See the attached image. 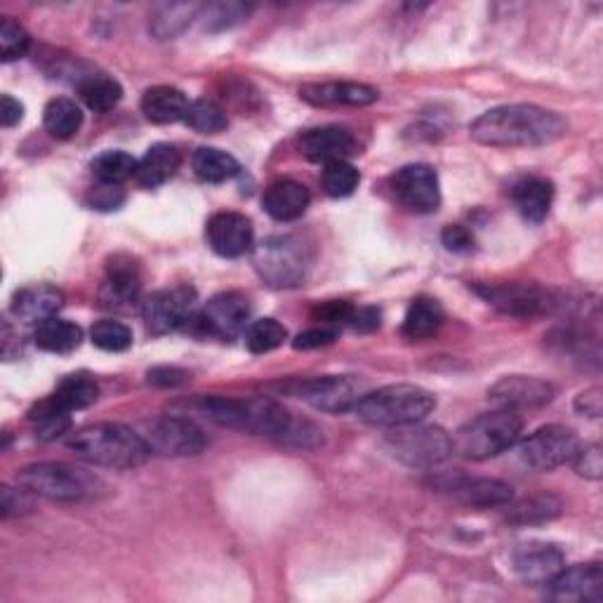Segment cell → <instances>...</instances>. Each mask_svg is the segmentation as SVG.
<instances>
[{
  "label": "cell",
  "instance_id": "6da1fadb",
  "mask_svg": "<svg viewBox=\"0 0 603 603\" xmlns=\"http://www.w3.org/2000/svg\"><path fill=\"white\" fill-rule=\"evenodd\" d=\"M568 130L563 116L538 105H503L481 114L470 132L478 144L495 149H528L557 142Z\"/></svg>",
  "mask_w": 603,
  "mask_h": 603
},
{
  "label": "cell",
  "instance_id": "7a4b0ae2",
  "mask_svg": "<svg viewBox=\"0 0 603 603\" xmlns=\"http://www.w3.org/2000/svg\"><path fill=\"white\" fill-rule=\"evenodd\" d=\"M66 445L78 460L95 464V467L109 470L140 467V464H144L151 457L144 437L132 432L126 424L114 422H101L78 429L76 434L68 437Z\"/></svg>",
  "mask_w": 603,
  "mask_h": 603
},
{
  "label": "cell",
  "instance_id": "3957f363",
  "mask_svg": "<svg viewBox=\"0 0 603 603\" xmlns=\"http://www.w3.org/2000/svg\"><path fill=\"white\" fill-rule=\"evenodd\" d=\"M437 408L432 391L418 385H389L368 391L354 408L358 420L373 427H403L422 422Z\"/></svg>",
  "mask_w": 603,
  "mask_h": 603
},
{
  "label": "cell",
  "instance_id": "277c9868",
  "mask_svg": "<svg viewBox=\"0 0 603 603\" xmlns=\"http://www.w3.org/2000/svg\"><path fill=\"white\" fill-rule=\"evenodd\" d=\"M17 484L31 495L53 499V503H83L105 491V484L97 476L64 462L29 464L17 472Z\"/></svg>",
  "mask_w": 603,
  "mask_h": 603
},
{
  "label": "cell",
  "instance_id": "5b68a950",
  "mask_svg": "<svg viewBox=\"0 0 603 603\" xmlns=\"http://www.w3.org/2000/svg\"><path fill=\"white\" fill-rule=\"evenodd\" d=\"M524 420L519 412L495 408L467 424H462L453 437V453L467 460H491L521 439Z\"/></svg>",
  "mask_w": 603,
  "mask_h": 603
},
{
  "label": "cell",
  "instance_id": "8992f818",
  "mask_svg": "<svg viewBox=\"0 0 603 603\" xmlns=\"http://www.w3.org/2000/svg\"><path fill=\"white\" fill-rule=\"evenodd\" d=\"M252 262L265 283L273 288L300 286L306 276L312 255L298 236H269L252 252Z\"/></svg>",
  "mask_w": 603,
  "mask_h": 603
},
{
  "label": "cell",
  "instance_id": "52a82bcc",
  "mask_svg": "<svg viewBox=\"0 0 603 603\" xmlns=\"http://www.w3.org/2000/svg\"><path fill=\"white\" fill-rule=\"evenodd\" d=\"M385 443L396 460L416 470H432L453 455V439L441 427L420 422L394 427Z\"/></svg>",
  "mask_w": 603,
  "mask_h": 603
},
{
  "label": "cell",
  "instance_id": "ba28073f",
  "mask_svg": "<svg viewBox=\"0 0 603 603\" xmlns=\"http://www.w3.org/2000/svg\"><path fill=\"white\" fill-rule=\"evenodd\" d=\"M196 290L189 286H175L157 290L142 302V319L151 335H168L184 325L194 323L196 314Z\"/></svg>",
  "mask_w": 603,
  "mask_h": 603
},
{
  "label": "cell",
  "instance_id": "9c48e42d",
  "mask_svg": "<svg viewBox=\"0 0 603 603\" xmlns=\"http://www.w3.org/2000/svg\"><path fill=\"white\" fill-rule=\"evenodd\" d=\"M144 441L149 445L151 455L163 457H189L198 455L205 445H208V437L196 424V420L170 412L159 420H153L147 427Z\"/></svg>",
  "mask_w": 603,
  "mask_h": 603
},
{
  "label": "cell",
  "instance_id": "30bf717a",
  "mask_svg": "<svg viewBox=\"0 0 603 603\" xmlns=\"http://www.w3.org/2000/svg\"><path fill=\"white\" fill-rule=\"evenodd\" d=\"M481 295L488 300L499 312L516 319H536L554 314L563 306V300L559 292L530 286V283H509V286H493L481 288Z\"/></svg>",
  "mask_w": 603,
  "mask_h": 603
},
{
  "label": "cell",
  "instance_id": "8fae6325",
  "mask_svg": "<svg viewBox=\"0 0 603 603\" xmlns=\"http://www.w3.org/2000/svg\"><path fill=\"white\" fill-rule=\"evenodd\" d=\"M580 448V441L573 429L561 424H547L532 432L519 448V457L528 470L551 472L568 464Z\"/></svg>",
  "mask_w": 603,
  "mask_h": 603
},
{
  "label": "cell",
  "instance_id": "7c38bea8",
  "mask_svg": "<svg viewBox=\"0 0 603 603\" xmlns=\"http://www.w3.org/2000/svg\"><path fill=\"white\" fill-rule=\"evenodd\" d=\"M295 394L302 401L323 412H347L368 394L364 380L352 375H325L304 380L298 385Z\"/></svg>",
  "mask_w": 603,
  "mask_h": 603
},
{
  "label": "cell",
  "instance_id": "4fadbf2b",
  "mask_svg": "<svg viewBox=\"0 0 603 603\" xmlns=\"http://www.w3.org/2000/svg\"><path fill=\"white\" fill-rule=\"evenodd\" d=\"M391 194L406 211L427 215L434 213L441 205L439 175L432 165L410 163L394 172Z\"/></svg>",
  "mask_w": 603,
  "mask_h": 603
},
{
  "label": "cell",
  "instance_id": "5bb4252c",
  "mask_svg": "<svg viewBox=\"0 0 603 603\" xmlns=\"http://www.w3.org/2000/svg\"><path fill=\"white\" fill-rule=\"evenodd\" d=\"M248 321L250 304L240 292H219L194 319L205 335H213L217 340H234L244 335L250 325Z\"/></svg>",
  "mask_w": 603,
  "mask_h": 603
},
{
  "label": "cell",
  "instance_id": "9a60e30c",
  "mask_svg": "<svg viewBox=\"0 0 603 603\" xmlns=\"http://www.w3.org/2000/svg\"><path fill=\"white\" fill-rule=\"evenodd\" d=\"M142 276L140 267L128 255H114L107 265L105 283L99 286V302L114 312H130L140 302Z\"/></svg>",
  "mask_w": 603,
  "mask_h": 603
},
{
  "label": "cell",
  "instance_id": "2e32d148",
  "mask_svg": "<svg viewBox=\"0 0 603 603\" xmlns=\"http://www.w3.org/2000/svg\"><path fill=\"white\" fill-rule=\"evenodd\" d=\"M488 399L495 408H507L514 412L542 408L554 399V387L530 375H507L488 389Z\"/></svg>",
  "mask_w": 603,
  "mask_h": 603
},
{
  "label": "cell",
  "instance_id": "e0dca14e",
  "mask_svg": "<svg viewBox=\"0 0 603 603\" xmlns=\"http://www.w3.org/2000/svg\"><path fill=\"white\" fill-rule=\"evenodd\" d=\"M170 412L186 418L208 420L219 427H231L246 432V418H248V403L246 399H227V396H192V399L175 401L170 406Z\"/></svg>",
  "mask_w": 603,
  "mask_h": 603
},
{
  "label": "cell",
  "instance_id": "ac0fdd59",
  "mask_svg": "<svg viewBox=\"0 0 603 603\" xmlns=\"http://www.w3.org/2000/svg\"><path fill=\"white\" fill-rule=\"evenodd\" d=\"M205 238H208V246L219 257L236 260V257H244L246 252L252 250V244H255L252 222L240 213H217L208 219Z\"/></svg>",
  "mask_w": 603,
  "mask_h": 603
},
{
  "label": "cell",
  "instance_id": "d6986e66",
  "mask_svg": "<svg viewBox=\"0 0 603 603\" xmlns=\"http://www.w3.org/2000/svg\"><path fill=\"white\" fill-rule=\"evenodd\" d=\"M300 97L312 107H368L375 105L380 93L366 83L325 80L302 85Z\"/></svg>",
  "mask_w": 603,
  "mask_h": 603
},
{
  "label": "cell",
  "instance_id": "ffe728a7",
  "mask_svg": "<svg viewBox=\"0 0 603 603\" xmlns=\"http://www.w3.org/2000/svg\"><path fill=\"white\" fill-rule=\"evenodd\" d=\"M300 151L304 153V159L323 165L347 161L356 153V137L352 130L340 126L312 128L300 134Z\"/></svg>",
  "mask_w": 603,
  "mask_h": 603
},
{
  "label": "cell",
  "instance_id": "44dd1931",
  "mask_svg": "<svg viewBox=\"0 0 603 603\" xmlns=\"http://www.w3.org/2000/svg\"><path fill=\"white\" fill-rule=\"evenodd\" d=\"M547 596L554 601H599L603 596V568L599 563H578L547 584Z\"/></svg>",
  "mask_w": 603,
  "mask_h": 603
},
{
  "label": "cell",
  "instance_id": "7402d4cb",
  "mask_svg": "<svg viewBox=\"0 0 603 603\" xmlns=\"http://www.w3.org/2000/svg\"><path fill=\"white\" fill-rule=\"evenodd\" d=\"M451 495L453 503L472 509H491V507H505L512 503V486L497 478H470L460 476L448 481L441 488Z\"/></svg>",
  "mask_w": 603,
  "mask_h": 603
},
{
  "label": "cell",
  "instance_id": "603a6c76",
  "mask_svg": "<svg viewBox=\"0 0 603 603\" xmlns=\"http://www.w3.org/2000/svg\"><path fill=\"white\" fill-rule=\"evenodd\" d=\"M514 568L528 584H547L563 571V551L547 542H528L516 549Z\"/></svg>",
  "mask_w": 603,
  "mask_h": 603
},
{
  "label": "cell",
  "instance_id": "cb8c5ba5",
  "mask_svg": "<svg viewBox=\"0 0 603 603\" xmlns=\"http://www.w3.org/2000/svg\"><path fill=\"white\" fill-rule=\"evenodd\" d=\"M64 304V292L50 283L22 288L12 298V314L22 323H43L53 319Z\"/></svg>",
  "mask_w": 603,
  "mask_h": 603
},
{
  "label": "cell",
  "instance_id": "d4e9b609",
  "mask_svg": "<svg viewBox=\"0 0 603 603\" xmlns=\"http://www.w3.org/2000/svg\"><path fill=\"white\" fill-rule=\"evenodd\" d=\"M309 189L295 180H276L265 192V211L279 222L300 219L309 208Z\"/></svg>",
  "mask_w": 603,
  "mask_h": 603
},
{
  "label": "cell",
  "instance_id": "484cf974",
  "mask_svg": "<svg viewBox=\"0 0 603 603\" xmlns=\"http://www.w3.org/2000/svg\"><path fill=\"white\" fill-rule=\"evenodd\" d=\"M248 418L246 432L255 437H267L273 441H281L292 422V412L286 410L279 401L267 399V396H257V399H246Z\"/></svg>",
  "mask_w": 603,
  "mask_h": 603
},
{
  "label": "cell",
  "instance_id": "4316f807",
  "mask_svg": "<svg viewBox=\"0 0 603 603\" xmlns=\"http://www.w3.org/2000/svg\"><path fill=\"white\" fill-rule=\"evenodd\" d=\"M203 12L201 3H159L149 12V33L157 41L177 39Z\"/></svg>",
  "mask_w": 603,
  "mask_h": 603
},
{
  "label": "cell",
  "instance_id": "83f0119b",
  "mask_svg": "<svg viewBox=\"0 0 603 603\" xmlns=\"http://www.w3.org/2000/svg\"><path fill=\"white\" fill-rule=\"evenodd\" d=\"M182 165V153L177 147L172 144H153L142 161L137 163V184L144 186V189H157L161 184H165L175 172L180 170Z\"/></svg>",
  "mask_w": 603,
  "mask_h": 603
},
{
  "label": "cell",
  "instance_id": "f1b7e54d",
  "mask_svg": "<svg viewBox=\"0 0 603 603\" xmlns=\"http://www.w3.org/2000/svg\"><path fill=\"white\" fill-rule=\"evenodd\" d=\"M189 105L192 101L186 95L172 85H157V88H149L142 97V114L157 126H170L177 123V120L186 118Z\"/></svg>",
  "mask_w": 603,
  "mask_h": 603
},
{
  "label": "cell",
  "instance_id": "f546056e",
  "mask_svg": "<svg viewBox=\"0 0 603 603\" xmlns=\"http://www.w3.org/2000/svg\"><path fill=\"white\" fill-rule=\"evenodd\" d=\"M512 198L526 222L540 224L549 215L551 201H554V184L542 177H526L514 186Z\"/></svg>",
  "mask_w": 603,
  "mask_h": 603
},
{
  "label": "cell",
  "instance_id": "4dcf8cb0",
  "mask_svg": "<svg viewBox=\"0 0 603 603\" xmlns=\"http://www.w3.org/2000/svg\"><path fill=\"white\" fill-rule=\"evenodd\" d=\"M443 306L434 298H416L410 302L406 319H403V337L412 342H422L429 340L432 335L439 333L443 325Z\"/></svg>",
  "mask_w": 603,
  "mask_h": 603
},
{
  "label": "cell",
  "instance_id": "1f68e13d",
  "mask_svg": "<svg viewBox=\"0 0 603 603\" xmlns=\"http://www.w3.org/2000/svg\"><path fill=\"white\" fill-rule=\"evenodd\" d=\"M76 90L80 99L85 101V107L95 114H107L111 111L120 99H123V88L120 83L107 74H83L76 83Z\"/></svg>",
  "mask_w": 603,
  "mask_h": 603
},
{
  "label": "cell",
  "instance_id": "d6a6232c",
  "mask_svg": "<svg viewBox=\"0 0 603 603\" xmlns=\"http://www.w3.org/2000/svg\"><path fill=\"white\" fill-rule=\"evenodd\" d=\"M39 347L50 354H72L80 347L83 331L76 323L64 321V319H47L36 325V333H33Z\"/></svg>",
  "mask_w": 603,
  "mask_h": 603
},
{
  "label": "cell",
  "instance_id": "836d02e7",
  "mask_svg": "<svg viewBox=\"0 0 603 603\" xmlns=\"http://www.w3.org/2000/svg\"><path fill=\"white\" fill-rule=\"evenodd\" d=\"M29 422L41 441H53L72 427V410H66L55 396H50L29 410Z\"/></svg>",
  "mask_w": 603,
  "mask_h": 603
},
{
  "label": "cell",
  "instance_id": "e575fe53",
  "mask_svg": "<svg viewBox=\"0 0 603 603\" xmlns=\"http://www.w3.org/2000/svg\"><path fill=\"white\" fill-rule=\"evenodd\" d=\"M192 168L196 172V177L201 182H208V184H222V182L236 177L240 172V165L231 157V153L222 151V149H213V147H201L194 153Z\"/></svg>",
  "mask_w": 603,
  "mask_h": 603
},
{
  "label": "cell",
  "instance_id": "d590c367",
  "mask_svg": "<svg viewBox=\"0 0 603 603\" xmlns=\"http://www.w3.org/2000/svg\"><path fill=\"white\" fill-rule=\"evenodd\" d=\"M507 521L514 526H530L554 519L561 512V499L551 493H538L519 499V503H507Z\"/></svg>",
  "mask_w": 603,
  "mask_h": 603
},
{
  "label": "cell",
  "instance_id": "8d00e7d4",
  "mask_svg": "<svg viewBox=\"0 0 603 603\" xmlns=\"http://www.w3.org/2000/svg\"><path fill=\"white\" fill-rule=\"evenodd\" d=\"M43 126L50 134L55 137V140H72L83 126L80 107L66 97L47 101V107L43 111Z\"/></svg>",
  "mask_w": 603,
  "mask_h": 603
},
{
  "label": "cell",
  "instance_id": "74e56055",
  "mask_svg": "<svg viewBox=\"0 0 603 603\" xmlns=\"http://www.w3.org/2000/svg\"><path fill=\"white\" fill-rule=\"evenodd\" d=\"M53 396L66 410L74 412L93 406L99 396V387L95 383V377H90L88 373H74L64 377Z\"/></svg>",
  "mask_w": 603,
  "mask_h": 603
},
{
  "label": "cell",
  "instance_id": "f35d334b",
  "mask_svg": "<svg viewBox=\"0 0 603 603\" xmlns=\"http://www.w3.org/2000/svg\"><path fill=\"white\" fill-rule=\"evenodd\" d=\"M137 161L128 151H105L93 161V175L101 184L120 186L123 182L132 180L137 175Z\"/></svg>",
  "mask_w": 603,
  "mask_h": 603
},
{
  "label": "cell",
  "instance_id": "ab89813d",
  "mask_svg": "<svg viewBox=\"0 0 603 603\" xmlns=\"http://www.w3.org/2000/svg\"><path fill=\"white\" fill-rule=\"evenodd\" d=\"M184 123L201 134H217L227 130L229 118L213 99H196L189 105Z\"/></svg>",
  "mask_w": 603,
  "mask_h": 603
},
{
  "label": "cell",
  "instance_id": "60d3db41",
  "mask_svg": "<svg viewBox=\"0 0 603 603\" xmlns=\"http://www.w3.org/2000/svg\"><path fill=\"white\" fill-rule=\"evenodd\" d=\"M360 175L349 161H333L325 163L321 172L323 192L333 198H347L358 189Z\"/></svg>",
  "mask_w": 603,
  "mask_h": 603
},
{
  "label": "cell",
  "instance_id": "b9f144b4",
  "mask_svg": "<svg viewBox=\"0 0 603 603\" xmlns=\"http://www.w3.org/2000/svg\"><path fill=\"white\" fill-rule=\"evenodd\" d=\"M288 333L283 325L276 319H260L248 325L246 331V344L252 354H269L279 349L286 342Z\"/></svg>",
  "mask_w": 603,
  "mask_h": 603
},
{
  "label": "cell",
  "instance_id": "7bdbcfd3",
  "mask_svg": "<svg viewBox=\"0 0 603 603\" xmlns=\"http://www.w3.org/2000/svg\"><path fill=\"white\" fill-rule=\"evenodd\" d=\"M250 12L252 8L246 3H211V6H203L198 20H203V26L208 31H224L246 22Z\"/></svg>",
  "mask_w": 603,
  "mask_h": 603
},
{
  "label": "cell",
  "instance_id": "ee69618b",
  "mask_svg": "<svg viewBox=\"0 0 603 603\" xmlns=\"http://www.w3.org/2000/svg\"><path fill=\"white\" fill-rule=\"evenodd\" d=\"M90 340L95 347H99L101 352H126L132 344V331L128 329L126 323L114 321V319H105L97 321L90 331Z\"/></svg>",
  "mask_w": 603,
  "mask_h": 603
},
{
  "label": "cell",
  "instance_id": "f6af8a7d",
  "mask_svg": "<svg viewBox=\"0 0 603 603\" xmlns=\"http://www.w3.org/2000/svg\"><path fill=\"white\" fill-rule=\"evenodd\" d=\"M29 45L31 39L24 26L6 17V20L0 22V55H3V62H14L24 57Z\"/></svg>",
  "mask_w": 603,
  "mask_h": 603
},
{
  "label": "cell",
  "instance_id": "bcb514c9",
  "mask_svg": "<svg viewBox=\"0 0 603 603\" xmlns=\"http://www.w3.org/2000/svg\"><path fill=\"white\" fill-rule=\"evenodd\" d=\"M573 467L580 476L590 478V481H599L603 476V453H601V445L599 443H592V445H580L575 457L571 460Z\"/></svg>",
  "mask_w": 603,
  "mask_h": 603
},
{
  "label": "cell",
  "instance_id": "7dc6e473",
  "mask_svg": "<svg viewBox=\"0 0 603 603\" xmlns=\"http://www.w3.org/2000/svg\"><path fill=\"white\" fill-rule=\"evenodd\" d=\"M354 309L356 306H352L347 300H329L314 309V319L321 321L325 329H329V325L349 323Z\"/></svg>",
  "mask_w": 603,
  "mask_h": 603
},
{
  "label": "cell",
  "instance_id": "c3c4849f",
  "mask_svg": "<svg viewBox=\"0 0 603 603\" xmlns=\"http://www.w3.org/2000/svg\"><path fill=\"white\" fill-rule=\"evenodd\" d=\"M31 509V499L29 491H14L10 486L0 488V512H3V519H10V516H22Z\"/></svg>",
  "mask_w": 603,
  "mask_h": 603
},
{
  "label": "cell",
  "instance_id": "681fc988",
  "mask_svg": "<svg viewBox=\"0 0 603 603\" xmlns=\"http://www.w3.org/2000/svg\"><path fill=\"white\" fill-rule=\"evenodd\" d=\"M123 192H120L118 186L114 184H101L97 182V186L90 189V196H88V203L93 205V208L97 211H116L120 203H123Z\"/></svg>",
  "mask_w": 603,
  "mask_h": 603
},
{
  "label": "cell",
  "instance_id": "f907efd6",
  "mask_svg": "<svg viewBox=\"0 0 603 603\" xmlns=\"http://www.w3.org/2000/svg\"><path fill=\"white\" fill-rule=\"evenodd\" d=\"M441 240L445 250L451 252H470L474 248V236L467 227H462V224H451V227H445L441 234Z\"/></svg>",
  "mask_w": 603,
  "mask_h": 603
},
{
  "label": "cell",
  "instance_id": "816d5d0a",
  "mask_svg": "<svg viewBox=\"0 0 603 603\" xmlns=\"http://www.w3.org/2000/svg\"><path fill=\"white\" fill-rule=\"evenodd\" d=\"M337 337V333L333 329H312V331H304L295 337V342H292V347L300 349V352H309V349H321V347H329V344H333Z\"/></svg>",
  "mask_w": 603,
  "mask_h": 603
},
{
  "label": "cell",
  "instance_id": "f5cc1de1",
  "mask_svg": "<svg viewBox=\"0 0 603 603\" xmlns=\"http://www.w3.org/2000/svg\"><path fill=\"white\" fill-rule=\"evenodd\" d=\"M189 380V373L182 370V368H175V366H159L147 373V383L153 385V387H180Z\"/></svg>",
  "mask_w": 603,
  "mask_h": 603
},
{
  "label": "cell",
  "instance_id": "db71d44e",
  "mask_svg": "<svg viewBox=\"0 0 603 603\" xmlns=\"http://www.w3.org/2000/svg\"><path fill=\"white\" fill-rule=\"evenodd\" d=\"M349 325H352V329L360 331V333H368V331L380 329V312H377V309H373V306L354 309Z\"/></svg>",
  "mask_w": 603,
  "mask_h": 603
},
{
  "label": "cell",
  "instance_id": "11a10c76",
  "mask_svg": "<svg viewBox=\"0 0 603 603\" xmlns=\"http://www.w3.org/2000/svg\"><path fill=\"white\" fill-rule=\"evenodd\" d=\"M22 116H24L22 101L10 95H3V99H0V123H3V128L17 126L22 120Z\"/></svg>",
  "mask_w": 603,
  "mask_h": 603
},
{
  "label": "cell",
  "instance_id": "9f6ffc18",
  "mask_svg": "<svg viewBox=\"0 0 603 603\" xmlns=\"http://www.w3.org/2000/svg\"><path fill=\"white\" fill-rule=\"evenodd\" d=\"M601 389L599 387H592L588 391H582L578 396L575 401V408L582 412V416H590V418H599L601 416Z\"/></svg>",
  "mask_w": 603,
  "mask_h": 603
}]
</instances>
